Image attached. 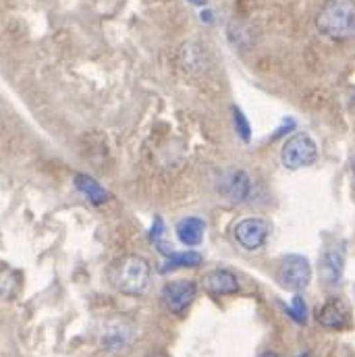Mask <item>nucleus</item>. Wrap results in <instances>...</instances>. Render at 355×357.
I'll return each mask as SVG.
<instances>
[{"label":"nucleus","instance_id":"1","mask_svg":"<svg viewBox=\"0 0 355 357\" xmlns=\"http://www.w3.org/2000/svg\"><path fill=\"white\" fill-rule=\"evenodd\" d=\"M110 282L116 291L129 297H139L148 293L152 284V268L142 256H123L110 266Z\"/></svg>","mask_w":355,"mask_h":357},{"label":"nucleus","instance_id":"2","mask_svg":"<svg viewBox=\"0 0 355 357\" xmlns=\"http://www.w3.org/2000/svg\"><path fill=\"white\" fill-rule=\"evenodd\" d=\"M316 29L331 40L355 36V0H326L316 15Z\"/></svg>","mask_w":355,"mask_h":357},{"label":"nucleus","instance_id":"3","mask_svg":"<svg viewBox=\"0 0 355 357\" xmlns=\"http://www.w3.org/2000/svg\"><path fill=\"white\" fill-rule=\"evenodd\" d=\"M318 158V146L316 142L308 135V133H295L291 135L280 152V160L287 169L297 171V169H305L312 167Z\"/></svg>","mask_w":355,"mask_h":357},{"label":"nucleus","instance_id":"4","mask_svg":"<svg viewBox=\"0 0 355 357\" xmlns=\"http://www.w3.org/2000/svg\"><path fill=\"white\" fill-rule=\"evenodd\" d=\"M276 278H278L282 289L299 293L312 280V266H310L308 258L291 254V256L282 258V262L278 266V272H276Z\"/></svg>","mask_w":355,"mask_h":357},{"label":"nucleus","instance_id":"5","mask_svg":"<svg viewBox=\"0 0 355 357\" xmlns=\"http://www.w3.org/2000/svg\"><path fill=\"white\" fill-rule=\"evenodd\" d=\"M268 235H270V225L264 218H243L233 229L235 241L248 252L260 250L266 243Z\"/></svg>","mask_w":355,"mask_h":357},{"label":"nucleus","instance_id":"6","mask_svg":"<svg viewBox=\"0 0 355 357\" xmlns=\"http://www.w3.org/2000/svg\"><path fill=\"white\" fill-rule=\"evenodd\" d=\"M197 284L191 278H177L165 284L163 289V301L173 314H183L195 299Z\"/></svg>","mask_w":355,"mask_h":357},{"label":"nucleus","instance_id":"7","mask_svg":"<svg viewBox=\"0 0 355 357\" xmlns=\"http://www.w3.org/2000/svg\"><path fill=\"white\" fill-rule=\"evenodd\" d=\"M345 270V250L341 245H328L320 256V280L326 287H337Z\"/></svg>","mask_w":355,"mask_h":357},{"label":"nucleus","instance_id":"8","mask_svg":"<svg viewBox=\"0 0 355 357\" xmlns=\"http://www.w3.org/2000/svg\"><path fill=\"white\" fill-rule=\"evenodd\" d=\"M202 287L208 295H235L241 289L237 274L227 268H216L204 274Z\"/></svg>","mask_w":355,"mask_h":357},{"label":"nucleus","instance_id":"9","mask_svg":"<svg viewBox=\"0 0 355 357\" xmlns=\"http://www.w3.org/2000/svg\"><path fill=\"white\" fill-rule=\"evenodd\" d=\"M179 61L181 67L185 71H189L191 75H199L208 69L210 65V56L208 50L202 42L197 40H187L181 48H179Z\"/></svg>","mask_w":355,"mask_h":357},{"label":"nucleus","instance_id":"10","mask_svg":"<svg viewBox=\"0 0 355 357\" xmlns=\"http://www.w3.org/2000/svg\"><path fill=\"white\" fill-rule=\"evenodd\" d=\"M250 191H252V181H250V175L241 169H233L225 173V177L220 181V193L229 202H235V204L246 202Z\"/></svg>","mask_w":355,"mask_h":357},{"label":"nucleus","instance_id":"11","mask_svg":"<svg viewBox=\"0 0 355 357\" xmlns=\"http://www.w3.org/2000/svg\"><path fill=\"white\" fill-rule=\"evenodd\" d=\"M316 320L324 328L333 331H343L349 324V310L341 299H328L316 314Z\"/></svg>","mask_w":355,"mask_h":357},{"label":"nucleus","instance_id":"12","mask_svg":"<svg viewBox=\"0 0 355 357\" xmlns=\"http://www.w3.org/2000/svg\"><path fill=\"white\" fill-rule=\"evenodd\" d=\"M204 233H206V222L199 216H185L177 222V239L187 248L199 245L204 241Z\"/></svg>","mask_w":355,"mask_h":357},{"label":"nucleus","instance_id":"13","mask_svg":"<svg viewBox=\"0 0 355 357\" xmlns=\"http://www.w3.org/2000/svg\"><path fill=\"white\" fill-rule=\"evenodd\" d=\"M75 187L88 197L91 204H104V202L110 199V193L89 175H77L75 177Z\"/></svg>","mask_w":355,"mask_h":357},{"label":"nucleus","instance_id":"14","mask_svg":"<svg viewBox=\"0 0 355 357\" xmlns=\"http://www.w3.org/2000/svg\"><path fill=\"white\" fill-rule=\"evenodd\" d=\"M167 262L160 266L163 272H169V270H175V268H191L202 264V256L195 254V252H171L165 256Z\"/></svg>","mask_w":355,"mask_h":357},{"label":"nucleus","instance_id":"15","mask_svg":"<svg viewBox=\"0 0 355 357\" xmlns=\"http://www.w3.org/2000/svg\"><path fill=\"white\" fill-rule=\"evenodd\" d=\"M287 314H289L297 324H305V322H308V307H305L303 297L295 295L293 301H291V305L287 307Z\"/></svg>","mask_w":355,"mask_h":357},{"label":"nucleus","instance_id":"16","mask_svg":"<svg viewBox=\"0 0 355 357\" xmlns=\"http://www.w3.org/2000/svg\"><path fill=\"white\" fill-rule=\"evenodd\" d=\"M17 289V274L6 266H0V295L8 297Z\"/></svg>","mask_w":355,"mask_h":357},{"label":"nucleus","instance_id":"17","mask_svg":"<svg viewBox=\"0 0 355 357\" xmlns=\"http://www.w3.org/2000/svg\"><path fill=\"white\" fill-rule=\"evenodd\" d=\"M233 123H235V129H237V135L243 139V142H250V137H252V127H250V121L246 119V114L237 108V106H233Z\"/></svg>","mask_w":355,"mask_h":357},{"label":"nucleus","instance_id":"18","mask_svg":"<svg viewBox=\"0 0 355 357\" xmlns=\"http://www.w3.org/2000/svg\"><path fill=\"white\" fill-rule=\"evenodd\" d=\"M191 4H195V6H204V4H208V0H189Z\"/></svg>","mask_w":355,"mask_h":357},{"label":"nucleus","instance_id":"19","mask_svg":"<svg viewBox=\"0 0 355 357\" xmlns=\"http://www.w3.org/2000/svg\"><path fill=\"white\" fill-rule=\"evenodd\" d=\"M260 357H280V356H278V354H274V351H264Z\"/></svg>","mask_w":355,"mask_h":357},{"label":"nucleus","instance_id":"20","mask_svg":"<svg viewBox=\"0 0 355 357\" xmlns=\"http://www.w3.org/2000/svg\"><path fill=\"white\" fill-rule=\"evenodd\" d=\"M352 173H354V177H355V156L352 158Z\"/></svg>","mask_w":355,"mask_h":357},{"label":"nucleus","instance_id":"21","mask_svg":"<svg viewBox=\"0 0 355 357\" xmlns=\"http://www.w3.org/2000/svg\"><path fill=\"white\" fill-rule=\"evenodd\" d=\"M299 357H310V354H301V356Z\"/></svg>","mask_w":355,"mask_h":357}]
</instances>
